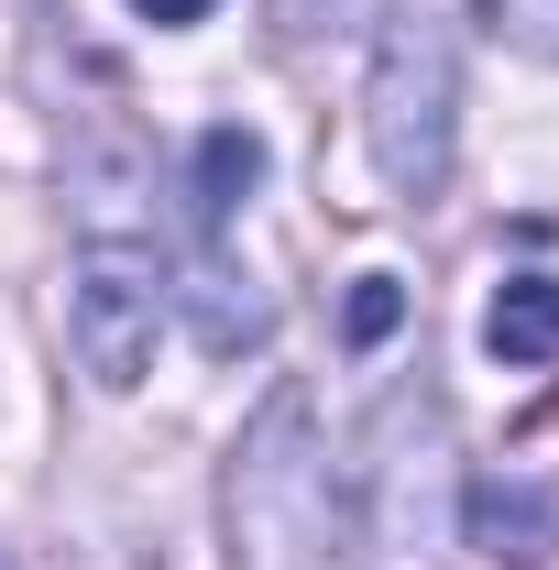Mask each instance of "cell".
<instances>
[{
    "mask_svg": "<svg viewBox=\"0 0 559 570\" xmlns=\"http://www.w3.org/2000/svg\"><path fill=\"white\" fill-rule=\"evenodd\" d=\"M362 132H373V176H384L395 198H439V187H450V142H461V33H450L439 0H384Z\"/></svg>",
    "mask_w": 559,
    "mask_h": 570,
    "instance_id": "obj_1",
    "label": "cell"
},
{
    "mask_svg": "<svg viewBox=\"0 0 559 570\" xmlns=\"http://www.w3.org/2000/svg\"><path fill=\"white\" fill-rule=\"evenodd\" d=\"M231 560L242 570H318L330 560V461H318V428H307L296 384L242 428V461H231Z\"/></svg>",
    "mask_w": 559,
    "mask_h": 570,
    "instance_id": "obj_2",
    "label": "cell"
},
{
    "mask_svg": "<svg viewBox=\"0 0 559 570\" xmlns=\"http://www.w3.org/2000/svg\"><path fill=\"white\" fill-rule=\"evenodd\" d=\"M165 253L154 242H77V285H67V341L77 373L99 395H133L154 373V341H165Z\"/></svg>",
    "mask_w": 559,
    "mask_h": 570,
    "instance_id": "obj_3",
    "label": "cell"
},
{
    "mask_svg": "<svg viewBox=\"0 0 559 570\" xmlns=\"http://www.w3.org/2000/svg\"><path fill=\"white\" fill-rule=\"evenodd\" d=\"M461 515H472V549L493 570H549L559 560V483L549 472H483Z\"/></svg>",
    "mask_w": 559,
    "mask_h": 570,
    "instance_id": "obj_4",
    "label": "cell"
},
{
    "mask_svg": "<svg viewBox=\"0 0 559 570\" xmlns=\"http://www.w3.org/2000/svg\"><path fill=\"white\" fill-rule=\"evenodd\" d=\"M483 352L504 362V373L559 362V275H516V285H493V307H483Z\"/></svg>",
    "mask_w": 559,
    "mask_h": 570,
    "instance_id": "obj_5",
    "label": "cell"
},
{
    "mask_svg": "<svg viewBox=\"0 0 559 570\" xmlns=\"http://www.w3.org/2000/svg\"><path fill=\"white\" fill-rule=\"evenodd\" d=\"M187 187H198V219L219 230V219L264 187V132H253V121H209L198 154H187Z\"/></svg>",
    "mask_w": 559,
    "mask_h": 570,
    "instance_id": "obj_6",
    "label": "cell"
},
{
    "mask_svg": "<svg viewBox=\"0 0 559 570\" xmlns=\"http://www.w3.org/2000/svg\"><path fill=\"white\" fill-rule=\"evenodd\" d=\"M264 330H275V307H264V296H242V275H231V264H198V341L231 362V352H253Z\"/></svg>",
    "mask_w": 559,
    "mask_h": 570,
    "instance_id": "obj_7",
    "label": "cell"
},
{
    "mask_svg": "<svg viewBox=\"0 0 559 570\" xmlns=\"http://www.w3.org/2000/svg\"><path fill=\"white\" fill-rule=\"evenodd\" d=\"M472 22H483L493 45H516V56L559 67V0H472Z\"/></svg>",
    "mask_w": 559,
    "mask_h": 570,
    "instance_id": "obj_8",
    "label": "cell"
},
{
    "mask_svg": "<svg viewBox=\"0 0 559 570\" xmlns=\"http://www.w3.org/2000/svg\"><path fill=\"white\" fill-rule=\"evenodd\" d=\"M341 330L362 341V352L395 341V330H406V285H395V275H362V285H351V307H341Z\"/></svg>",
    "mask_w": 559,
    "mask_h": 570,
    "instance_id": "obj_9",
    "label": "cell"
},
{
    "mask_svg": "<svg viewBox=\"0 0 559 570\" xmlns=\"http://www.w3.org/2000/svg\"><path fill=\"white\" fill-rule=\"evenodd\" d=\"M143 22H165V33H187V22H209V0H133Z\"/></svg>",
    "mask_w": 559,
    "mask_h": 570,
    "instance_id": "obj_10",
    "label": "cell"
}]
</instances>
